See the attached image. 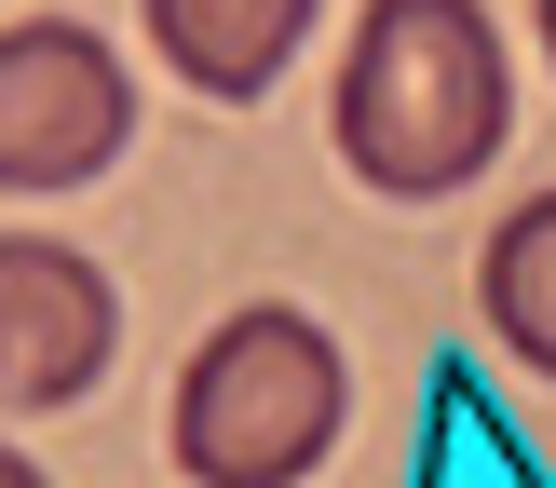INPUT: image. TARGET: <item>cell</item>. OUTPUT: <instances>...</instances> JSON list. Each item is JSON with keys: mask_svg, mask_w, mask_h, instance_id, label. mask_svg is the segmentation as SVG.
Wrapping results in <instances>:
<instances>
[{"mask_svg": "<svg viewBox=\"0 0 556 488\" xmlns=\"http://www.w3.org/2000/svg\"><path fill=\"white\" fill-rule=\"evenodd\" d=\"M503 123H516V68H503L489 0H367V14H353L326 136H340V163L367 190L448 204L462 177L503 163Z\"/></svg>", "mask_w": 556, "mask_h": 488, "instance_id": "1", "label": "cell"}, {"mask_svg": "<svg viewBox=\"0 0 556 488\" xmlns=\"http://www.w3.org/2000/svg\"><path fill=\"white\" fill-rule=\"evenodd\" d=\"M340 339H326L313 312H286V298H258V312L204 325V352L177 367V475L190 488H299L326 448H340Z\"/></svg>", "mask_w": 556, "mask_h": 488, "instance_id": "2", "label": "cell"}, {"mask_svg": "<svg viewBox=\"0 0 556 488\" xmlns=\"http://www.w3.org/2000/svg\"><path fill=\"white\" fill-rule=\"evenodd\" d=\"M136 136V81L81 14L0 27V190H81Z\"/></svg>", "mask_w": 556, "mask_h": 488, "instance_id": "3", "label": "cell"}, {"mask_svg": "<svg viewBox=\"0 0 556 488\" xmlns=\"http://www.w3.org/2000/svg\"><path fill=\"white\" fill-rule=\"evenodd\" d=\"M123 352V285L81 244L0 231V407H81Z\"/></svg>", "mask_w": 556, "mask_h": 488, "instance_id": "4", "label": "cell"}, {"mask_svg": "<svg viewBox=\"0 0 556 488\" xmlns=\"http://www.w3.org/2000/svg\"><path fill=\"white\" fill-rule=\"evenodd\" d=\"M299 27H313V0H150L163 68H177L190 95H217V108L271 95V81H286V54H299Z\"/></svg>", "mask_w": 556, "mask_h": 488, "instance_id": "5", "label": "cell"}, {"mask_svg": "<svg viewBox=\"0 0 556 488\" xmlns=\"http://www.w3.org/2000/svg\"><path fill=\"white\" fill-rule=\"evenodd\" d=\"M476 298H489V325H503L516 367H543V380H556V190H530V204L489 231Z\"/></svg>", "mask_w": 556, "mask_h": 488, "instance_id": "6", "label": "cell"}, {"mask_svg": "<svg viewBox=\"0 0 556 488\" xmlns=\"http://www.w3.org/2000/svg\"><path fill=\"white\" fill-rule=\"evenodd\" d=\"M0 488H54V475H41V461H27V448H0Z\"/></svg>", "mask_w": 556, "mask_h": 488, "instance_id": "7", "label": "cell"}, {"mask_svg": "<svg viewBox=\"0 0 556 488\" xmlns=\"http://www.w3.org/2000/svg\"><path fill=\"white\" fill-rule=\"evenodd\" d=\"M543 54H556V0H543Z\"/></svg>", "mask_w": 556, "mask_h": 488, "instance_id": "8", "label": "cell"}]
</instances>
